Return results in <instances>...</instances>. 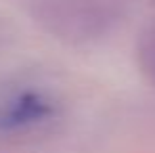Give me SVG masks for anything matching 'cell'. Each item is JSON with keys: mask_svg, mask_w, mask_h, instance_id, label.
Segmentation results:
<instances>
[{"mask_svg": "<svg viewBox=\"0 0 155 153\" xmlns=\"http://www.w3.org/2000/svg\"><path fill=\"white\" fill-rule=\"evenodd\" d=\"M52 115V105L40 92H23L0 111V130H15L38 124Z\"/></svg>", "mask_w": 155, "mask_h": 153, "instance_id": "cell-1", "label": "cell"}, {"mask_svg": "<svg viewBox=\"0 0 155 153\" xmlns=\"http://www.w3.org/2000/svg\"><path fill=\"white\" fill-rule=\"evenodd\" d=\"M136 57H138L140 72L147 76L151 84H155V23H151L140 34V40L136 46Z\"/></svg>", "mask_w": 155, "mask_h": 153, "instance_id": "cell-2", "label": "cell"}]
</instances>
